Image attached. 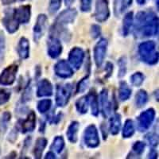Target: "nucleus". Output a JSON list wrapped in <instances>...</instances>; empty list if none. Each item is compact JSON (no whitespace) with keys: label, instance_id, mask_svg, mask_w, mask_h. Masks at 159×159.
<instances>
[{"label":"nucleus","instance_id":"ddd939ff","mask_svg":"<svg viewBox=\"0 0 159 159\" xmlns=\"http://www.w3.org/2000/svg\"><path fill=\"white\" fill-rule=\"evenodd\" d=\"M53 69L56 76L61 79H69L74 74L72 66L65 60H61L57 62Z\"/></svg>","mask_w":159,"mask_h":159},{"label":"nucleus","instance_id":"603ef678","mask_svg":"<svg viewBox=\"0 0 159 159\" xmlns=\"http://www.w3.org/2000/svg\"><path fill=\"white\" fill-rule=\"evenodd\" d=\"M21 2H23V1H25V0H20Z\"/></svg>","mask_w":159,"mask_h":159},{"label":"nucleus","instance_id":"f257e3e1","mask_svg":"<svg viewBox=\"0 0 159 159\" xmlns=\"http://www.w3.org/2000/svg\"><path fill=\"white\" fill-rule=\"evenodd\" d=\"M134 34L136 38H150L158 34V18L154 11H139L134 19Z\"/></svg>","mask_w":159,"mask_h":159},{"label":"nucleus","instance_id":"f03ea898","mask_svg":"<svg viewBox=\"0 0 159 159\" xmlns=\"http://www.w3.org/2000/svg\"><path fill=\"white\" fill-rule=\"evenodd\" d=\"M77 16V11L74 8H69L62 11L56 18L54 23L50 28V36L56 38H61L67 41L68 37L70 34L68 31L66 26L74 22Z\"/></svg>","mask_w":159,"mask_h":159},{"label":"nucleus","instance_id":"b1692460","mask_svg":"<svg viewBox=\"0 0 159 159\" xmlns=\"http://www.w3.org/2000/svg\"><path fill=\"white\" fill-rule=\"evenodd\" d=\"M48 141L47 139L45 138L41 137L38 138L36 140V143H35L34 147V156L35 158L39 159L42 157V154H43L44 150L45 149L46 146H47Z\"/></svg>","mask_w":159,"mask_h":159},{"label":"nucleus","instance_id":"39448f33","mask_svg":"<svg viewBox=\"0 0 159 159\" xmlns=\"http://www.w3.org/2000/svg\"><path fill=\"white\" fill-rule=\"evenodd\" d=\"M156 112L154 108H148L143 111L137 118V128L140 132L148 130L155 119Z\"/></svg>","mask_w":159,"mask_h":159},{"label":"nucleus","instance_id":"dca6fc26","mask_svg":"<svg viewBox=\"0 0 159 159\" xmlns=\"http://www.w3.org/2000/svg\"><path fill=\"white\" fill-rule=\"evenodd\" d=\"M14 16L19 24H27L30 21L31 7L30 5L21 6L13 10Z\"/></svg>","mask_w":159,"mask_h":159},{"label":"nucleus","instance_id":"4468645a","mask_svg":"<svg viewBox=\"0 0 159 159\" xmlns=\"http://www.w3.org/2000/svg\"><path fill=\"white\" fill-rule=\"evenodd\" d=\"M2 22L6 30L9 34H15L19 28L20 24L18 23L16 18L14 16L12 9L5 11V15L2 18Z\"/></svg>","mask_w":159,"mask_h":159},{"label":"nucleus","instance_id":"7c9ffc66","mask_svg":"<svg viewBox=\"0 0 159 159\" xmlns=\"http://www.w3.org/2000/svg\"><path fill=\"white\" fill-rule=\"evenodd\" d=\"M149 100L148 94L147 91L139 90L135 95V105L138 107H142L147 104Z\"/></svg>","mask_w":159,"mask_h":159},{"label":"nucleus","instance_id":"e433bc0d","mask_svg":"<svg viewBox=\"0 0 159 159\" xmlns=\"http://www.w3.org/2000/svg\"><path fill=\"white\" fill-rule=\"evenodd\" d=\"M11 91L6 89H0V106L7 103L11 99Z\"/></svg>","mask_w":159,"mask_h":159},{"label":"nucleus","instance_id":"a878e982","mask_svg":"<svg viewBox=\"0 0 159 159\" xmlns=\"http://www.w3.org/2000/svg\"><path fill=\"white\" fill-rule=\"evenodd\" d=\"M132 91L128 84L125 81H122L119 84V98L121 101H127L130 98Z\"/></svg>","mask_w":159,"mask_h":159},{"label":"nucleus","instance_id":"ea45409f","mask_svg":"<svg viewBox=\"0 0 159 159\" xmlns=\"http://www.w3.org/2000/svg\"><path fill=\"white\" fill-rule=\"evenodd\" d=\"M6 53V39L3 34L0 35V63L3 61Z\"/></svg>","mask_w":159,"mask_h":159},{"label":"nucleus","instance_id":"37998d69","mask_svg":"<svg viewBox=\"0 0 159 159\" xmlns=\"http://www.w3.org/2000/svg\"><path fill=\"white\" fill-rule=\"evenodd\" d=\"M113 69H114V65H113V64L111 63V62H107V63L106 64V65H105V75L104 76H103V79H108V78L112 75Z\"/></svg>","mask_w":159,"mask_h":159},{"label":"nucleus","instance_id":"2eb2a0df","mask_svg":"<svg viewBox=\"0 0 159 159\" xmlns=\"http://www.w3.org/2000/svg\"><path fill=\"white\" fill-rule=\"evenodd\" d=\"M61 42L58 38L54 36H49L47 42V53L49 57L56 59L62 52Z\"/></svg>","mask_w":159,"mask_h":159},{"label":"nucleus","instance_id":"4be33fe9","mask_svg":"<svg viewBox=\"0 0 159 159\" xmlns=\"http://www.w3.org/2000/svg\"><path fill=\"white\" fill-rule=\"evenodd\" d=\"M133 0H115L114 14L116 17L121 16L131 6Z\"/></svg>","mask_w":159,"mask_h":159},{"label":"nucleus","instance_id":"20e7f679","mask_svg":"<svg viewBox=\"0 0 159 159\" xmlns=\"http://www.w3.org/2000/svg\"><path fill=\"white\" fill-rule=\"evenodd\" d=\"M72 94V85L70 83L59 84L56 89V104L59 107H64L69 103Z\"/></svg>","mask_w":159,"mask_h":159},{"label":"nucleus","instance_id":"9d476101","mask_svg":"<svg viewBox=\"0 0 159 159\" xmlns=\"http://www.w3.org/2000/svg\"><path fill=\"white\" fill-rule=\"evenodd\" d=\"M48 17L44 14H41L37 18L36 23L34 26L33 30V38L35 42H38L40 39L43 37L45 30H46V26H47Z\"/></svg>","mask_w":159,"mask_h":159},{"label":"nucleus","instance_id":"8fccbe9b","mask_svg":"<svg viewBox=\"0 0 159 159\" xmlns=\"http://www.w3.org/2000/svg\"><path fill=\"white\" fill-rule=\"evenodd\" d=\"M76 0H65V6H67V7H70L73 2H75Z\"/></svg>","mask_w":159,"mask_h":159},{"label":"nucleus","instance_id":"c756f323","mask_svg":"<svg viewBox=\"0 0 159 159\" xmlns=\"http://www.w3.org/2000/svg\"><path fill=\"white\" fill-rule=\"evenodd\" d=\"M65 139L62 136H56L50 146V150L57 154H61L65 149Z\"/></svg>","mask_w":159,"mask_h":159},{"label":"nucleus","instance_id":"72a5a7b5","mask_svg":"<svg viewBox=\"0 0 159 159\" xmlns=\"http://www.w3.org/2000/svg\"><path fill=\"white\" fill-rule=\"evenodd\" d=\"M89 85V75L82 78L76 85V93H83L87 90Z\"/></svg>","mask_w":159,"mask_h":159},{"label":"nucleus","instance_id":"c85d7f7f","mask_svg":"<svg viewBox=\"0 0 159 159\" xmlns=\"http://www.w3.org/2000/svg\"><path fill=\"white\" fill-rule=\"evenodd\" d=\"M134 132H135V126L134 123L132 119H127L124 123L123 128V137L124 139H130L132 136L134 135Z\"/></svg>","mask_w":159,"mask_h":159},{"label":"nucleus","instance_id":"f8f14e48","mask_svg":"<svg viewBox=\"0 0 159 159\" xmlns=\"http://www.w3.org/2000/svg\"><path fill=\"white\" fill-rule=\"evenodd\" d=\"M36 127V115L33 111L28 114L26 119L19 120L17 125V128L21 130L22 134L30 133L34 130Z\"/></svg>","mask_w":159,"mask_h":159},{"label":"nucleus","instance_id":"c9c22d12","mask_svg":"<svg viewBox=\"0 0 159 159\" xmlns=\"http://www.w3.org/2000/svg\"><path fill=\"white\" fill-rule=\"evenodd\" d=\"M118 65H119V73L118 76L119 78H122L126 75L127 73V58L125 57H123L119 60L118 61Z\"/></svg>","mask_w":159,"mask_h":159},{"label":"nucleus","instance_id":"9b49d317","mask_svg":"<svg viewBox=\"0 0 159 159\" xmlns=\"http://www.w3.org/2000/svg\"><path fill=\"white\" fill-rule=\"evenodd\" d=\"M85 57L84 51L80 47H74L69 53V65L75 69L78 70L81 68Z\"/></svg>","mask_w":159,"mask_h":159},{"label":"nucleus","instance_id":"7ed1b4c3","mask_svg":"<svg viewBox=\"0 0 159 159\" xmlns=\"http://www.w3.org/2000/svg\"><path fill=\"white\" fill-rule=\"evenodd\" d=\"M139 57L143 62L148 65H154L158 62V52L157 45L154 41H146L139 46Z\"/></svg>","mask_w":159,"mask_h":159},{"label":"nucleus","instance_id":"4c0bfd02","mask_svg":"<svg viewBox=\"0 0 159 159\" xmlns=\"http://www.w3.org/2000/svg\"><path fill=\"white\" fill-rule=\"evenodd\" d=\"M146 139L151 147H156L157 146L158 138H157V134H156L155 133H150V134H147Z\"/></svg>","mask_w":159,"mask_h":159},{"label":"nucleus","instance_id":"864d4df0","mask_svg":"<svg viewBox=\"0 0 159 159\" xmlns=\"http://www.w3.org/2000/svg\"><path fill=\"white\" fill-rule=\"evenodd\" d=\"M0 153H1V149H0Z\"/></svg>","mask_w":159,"mask_h":159},{"label":"nucleus","instance_id":"aec40b11","mask_svg":"<svg viewBox=\"0 0 159 159\" xmlns=\"http://www.w3.org/2000/svg\"><path fill=\"white\" fill-rule=\"evenodd\" d=\"M121 116L118 113L114 114L109 120V131L112 135H116L119 133L121 129Z\"/></svg>","mask_w":159,"mask_h":159},{"label":"nucleus","instance_id":"a18cd8bd","mask_svg":"<svg viewBox=\"0 0 159 159\" xmlns=\"http://www.w3.org/2000/svg\"><path fill=\"white\" fill-rule=\"evenodd\" d=\"M157 151H156L154 149H151L148 154V158L154 159V158H157Z\"/></svg>","mask_w":159,"mask_h":159},{"label":"nucleus","instance_id":"58836bf2","mask_svg":"<svg viewBox=\"0 0 159 159\" xmlns=\"http://www.w3.org/2000/svg\"><path fill=\"white\" fill-rule=\"evenodd\" d=\"M61 1L62 0H50L49 11L51 14H55L57 12L61 6Z\"/></svg>","mask_w":159,"mask_h":159},{"label":"nucleus","instance_id":"5701e85b","mask_svg":"<svg viewBox=\"0 0 159 159\" xmlns=\"http://www.w3.org/2000/svg\"><path fill=\"white\" fill-rule=\"evenodd\" d=\"M80 129V123L77 121H73L68 127L66 135L68 140L71 143H76L78 140V131Z\"/></svg>","mask_w":159,"mask_h":159},{"label":"nucleus","instance_id":"f3484780","mask_svg":"<svg viewBox=\"0 0 159 159\" xmlns=\"http://www.w3.org/2000/svg\"><path fill=\"white\" fill-rule=\"evenodd\" d=\"M98 99H99V106H100L102 116L104 118H107L110 115L111 110L112 108V103L109 100L108 90L107 89H103L99 93Z\"/></svg>","mask_w":159,"mask_h":159},{"label":"nucleus","instance_id":"cd10ccee","mask_svg":"<svg viewBox=\"0 0 159 159\" xmlns=\"http://www.w3.org/2000/svg\"><path fill=\"white\" fill-rule=\"evenodd\" d=\"M145 148H146V143L141 141H138L133 144L131 148L130 154L127 156V158L130 157H137L141 156L144 153Z\"/></svg>","mask_w":159,"mask_h":159},{"label":"nucleus","instance_id":"09e8293b","mask_svg":"<svg viewBox=\"0 0 159 159\" xmlns=\"http://www.w3.org/2000/svg\"><path fill=\"white\" fill-rule=\"evenodd\" d=\"M1 2L3 5H11V4L15 3L16 0H1Z\"/></svg>","mask_w":159,"mask_h":159},{"label":"nucleus","instance_id":"f704fd0d","mask_svg":"<svg viewBox=\"0 0 159 159\" xmlns=\"http://www.w3.org/2000/svg\"><path fill=\"white\" fill-rule=\"evenodd\" d=\"M11 120V114L9 111H5L2 114L1 122H0V130L2 132H5L8 127V123Z\"/></svg>","mask_w":159,"mask_h":159},{"label":"nucleus","instance_id":"c03bdc74","mask_svg":"<svg viewBox=\"0 0 159 159\" xmlns=\"http://www.w3.org/2000/svg\"><path fill=\"white\" fill-rule=\"evenodd\" d=\"M61 117H62V114L61 113H58L57 115H52V116H49L48 117L47 120L49 121V123L50 124H58L59 122L61 120Z\"/></svg>","mask_w":159,"mask_h":159},{"label":"nucleus","instance_id":"0eeeda50","mask_svg":"<svg viewBox=\"0 0 159 159\" xmlns=\"http://www.w3.org/2000/svg\"><path fill=\"white\" fill-rule=\"evenodd\" d=\"M93 16L99 22H104L108 19L110 17V9L107 0H96Z\"/></svg>","mask_w":159,"mask_h":159},{"label":"nucleus","instance_id":"6ab92c4d","mask_svg":"<svg viewBox=\"0 0 159 159\" xmlns=\"http://www.w3.org/2000/svg\"><path fill=\"white\" fill-rule=\"evenodd\" d=\"M17 52L19 57L22 60H25L30 57V42L25 37L20 38L17 46Z\"/></svg>","mask_w":159,"mask_h":159},{"label":"nucleus","instance_id":"79ce46f5","mask_svg":"<svg viewBox=\"0 0 159 159\" xmlns=\"http://www.w3.org/2000/svg\"><path fill=\"white\" fill-rule=\"evenodd\" d=\"M92 0H80V11L82 12H89L92 9Z\"/></svg>","mask_w":159,"mask_h":159},{"label":"nucleus","instance_id":"a211bd4d","mask_svg":"<svg viewBox=\"0 0 159 159\" xmlns=\"http://www.w3.org/2000/svg\"><path fill=\"white\" fill-rule=\"evenodd\" d=\"M53 94V87L47 79L41 80L37 85V96L38 97H49Z\"/></svg>","mask_w":159,"mask_h":159},{"label":"nucleus","instance_id":"412c9836","mask_svg":"<svg viewBox=\"0 0 159 159\" xmlns=\"http://www.w3.org/2000/svg\"><path fill=\"white\" fill-rule=\"evenodd\" d=\"M134 14L131 11L125 15L123 20V25H122V34L124 37H127L130 34L134 24Z\"/></svg>","mask_w":159,"mask_h":159},{"label":"nucleus","instance_id":"3c124183","mask_svg":"<svg viewBox=\"0 0 159 159\" xmlns=\"http://www.w3.org/2000/svg\"><path fill=\"white\" fill-rule=\"evenodd\" d=\"M138 2V4L139 5H144L146 2H147V0H136Z\"/></svg>","mask_w":159,"mask_h":159},{"label":"nucleus","instance_id":"a19ab883","mask_svg":"<svg viewBox=\"0 0 159 159\" xmlns=\"http://www.w3.org/2000/svg\"><path fill=\"white\" fill-rule=\"evenodd\" d=\"M90 34L93 39H96L101 34V27L99 25H96V24L92 25L91 26Z\"/></svg>","mask_w":159,"mask_h":159},{"label":"nucleus","instance_id":"1a4fd4ad","mask_svg":"<svg viewBox=\"0 0 159 159\" xmlns=\"http://www.w3.org/2000/svg\"><path fill=\"white\" fill-rule=\"evenodd\" d=\"M107 45H108V42H107V40L105 38H101L95 45L94 61L96 67H101L103 64L104 59L106 57V53H107Z\"/></svg>","mask_w":159,"mask_h":159},{"label":"nucleus","instance_id":"de8ad7c7","mask_svg":"<svg viewBox=\"0 0 159 159\" xmlns=\"http://www.w3.org/2000/svg\"><path fill=\"white\" fill-rule=\"evenodd\" d=\"M101 130H102V133H103V139H107V127H106V126H103V125H102Z\"/></svg>","mask_w":159,"mask_h":159},{"label":"nucleus","instance_id":"393cba45","mask_svg":"<svg viewBox=\"0 0 159 159\" xmlns=\"http://www.w3.org/2000/svg\"><path fill=\"white\" fill-rule=\"evenodd\" d=\"M89 106L91 107L92 116L97 117L99 113V99L98 96L94 90L91 91L89 95Z\"/></svg>","mask_w":159,"mask_h":159},{"label":"nucleus","instance_id":"49530a36","mask_svg":"<svg viewBox=\"0 0 159 159\" xmlns=\"http://www.w3.org/2000/svg\"><path fill=\"white\" fill-rule=\"evenodd\" d=\"M45 158L46 159H54V158H57L56 157V154H54V152L53 151H49L48 152L47 154H46V155H45Z\"/></svg>","mask_w":159,"mask_h":159},{"label":"nucleus","instance_id":"6e6552de","mask_svg":"<svg viewBox=\"0 0 159 159\" xmlns=\"http://www.w3.org/2000/svg\"><path fill=\"white\" fill-rule=\"evenodd\" d=\"M18 71V65L16 64H13L4 69L0 74V84L3 86L12 85L15 82Z\"/></svg>","mask_w":159,"mask_h":159},{"label":"nucleus","instance_id":"2f4dec72","mask_svg":"<svg viewBox=\"0 0 159 159\" xmlns=\"http://www.w3.org/2000/svg\"><path fill=\"white\" fill-rule=\"evenodd\" d=\"M52 107V100L49 99H45L40 100L37 105V109L41 114H45L49 111Z\"/></svg>","mask_w":159,"mask_h":159},{"label":"nucleus","instance_id":"423d86ee","mask_svg":"<svg viewBox=\"0 0 159 159\" xmlns=\"http://www.w3.org/2000/svg\"><path fill=\"white\" fill-rule=\"evenodd\" d=\"M84 143L89 148L94 149L99 146V136L97 128L94 124H91L86 127L83 135Z\"/></svg>","mask_w":159,"mask_h":159},{"label":"nucleus","instance_id":"473e14b6","mask_svg":"<svg viewBox=\"0 0 159 159\" xmlns=\"http://www.w3.org/2000/svg\"><path fill=\"white\" fill-rule=\"evenodd\" d=\"M145 80V76L143 72H136L130 77V81L134 87H140Z\"/></svg>","mask_w":159,"mask_h":159},{"label":"nucleus","instance_id":"bb28decb","mask_svg":"<svg viewBox=\"0 0 159 159\" xmlns=\"http://www.w3.org/2000/svg\"><path fill=\"white\" fill-rule=\"evenodd\" d=\"M89 107V96H84L79 98L76 101V111L80 114H87Z\"/></svg>","mask_w":159,"mask_h":159}]
</instances>
